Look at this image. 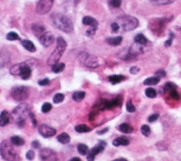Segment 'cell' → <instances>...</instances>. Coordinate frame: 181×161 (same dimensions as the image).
<instances>
[{
    "mask_svg": "<svg viewBox=\"0 0 181 161\" xmlns=\"http://www.w3.org/2000/svg\"><path fill=\"white\" fill-rule=\"evenodd\" d=\"M29 115L30 109L28 104L26 103H22L13 110V112L11 113V118L17 126L22 127L25 123V120L27 119V117Z\"/></svg>",
    "mask_w": 181,
    "mask_h": 161,
    "instance_id": "cell-1",
    "label": "cell"
},
{
    "mask_svg": "<svg viewBox=\"0 0 181 161\" xmlns=\"http://www.w3.org/2000/svg\"><path fill=\"white\" fill-rule=\"evenodd\" d=\"M51 19L54 26L65 33H71L73 31V23L67 16L63 14H53Z\"/></svg>",
    "mask_w": 181,
    "mask_h": 161,
    "instance_id": "cell-2",
    "label": "cell"
},
{
    "mask_svg": "<svg viewBox=\"0 0 181 161\" xmlns=\"http://www.w3.org/2000/svg\"><path fill=\"white\" fill-rule=\"evenodd\" d=\"M0 151H1L2 158L7 161H19V156L16 151L11 140L3 141L0 146Z\"/></svg>",
    "mask_w": 181,
    "mask_h": 161,
    "instance_id": "cell-3",
    "label": "cell"
},
{
    "mask_svg": "<svg viewBox=\"0 0 181 161\" xmlns=\"http://www.w3.org/2000/svg\"><path fill=\"white\" fill-rule=\"evenodd\" d=\"M67 47V43L65 41V40L61 37H58L57 39V46H56V49L53 51V52L51 54V56L48 59V64L49 66H53L55 64L59 63V60L60 59V57L62 56V54L65 51Z\"/></svg>",
    "mask_w": 181,
    "mask_h": 161,
    "instance_id": "cell-4",
    "label": "cell"
},
{
    "mask_svg": "<svg viewBox=\"0 0 181 161\" xmlns=\"http://www.w3.org/2000/svg\"><path fill=\"white\" fill-rule=\"evenodd\" d=\"M119 25V27L121 29H123V31H131L134 30L138 27L139 22L138 19L136 17H132V16H123L120 17L118 21H116Z\"/></svg>",
    "mask_w": 181,
    "mask_h": 161,
    "instance_id": "cell-5",
    "label": "cell"
},
{
    "mask_svg": "<svg viewBox=\"0 0 181 161\" xmlns=\"http://www.w3.org/2000/svg\"><path fill=\"white\" fill-rule=\"evenodd\" d=\"M10 73L12 75H20L22 79L27 80L31 75V68L28 62H21L14 65L10 69Z\"/></svg>",
    "mask_w": 181,
    "mask_h": 161,
    "instance_id": "cell-6",
    "label": "cell"
},
{
    "mask_svg": "<svg viewBox=\"0 0 181 161\" xmlns=\"http://www.w3.org/2000/svg\"><path fill=\"white\" fill-rule=\"evenodd\" d=\"M28 95L29 91L26 86H17V87L13 88L11 91V96L13 97L14 100L17 102L26 101L28 98Z\"/></svg>",
    "mask_w": 181,
    "mask_h": 161,
    "instance_id": "cell-7",
    "label": "cell"
},
{
    "mask_svg": "<svg viewBox=\"0 0 181 161\" xmlns=\"http://www.w3.org/2000/svg\"><path fill=\"white\" fill-rule=\"evenodd\" d=\"M79 60L83 65L89 68H97L99 63H98V60L95 56L91 55L89 53L86 52H80L79 54Z\"/></svg>",
    "mask_w": 181,
    "mask_h": 161,
    "instance_id": "cell-8",
    "label": "cell"
},
{
    "mask_svg": "<svg viewBox=\"0 0 181 161\" xmlns=\"http://www.w3.org/2000/svg\"><path fill=\"white\" fill-rule=\"evenodd\" d=\"M54 0H39L36 8V12L39 15H45L51 11Z\"/></svg>",
    "mask_w": 181,
    "mask_h": 161,
    "instance_id": "cell-9",
    "label": "cell"
},
{
    "mask_svg": "<svg viewBox=\"0 0 181 161\" xmlns=\"http://www.w3.org/2000/svg\"><path fill=\"white\" fill-rule=\"evenodd\" d=\"M39 132H40V134L42 135V137H53V135H55L56 129L45 125V124H43V125H40L39 126Z\"/></svg>",
    "mask_w": 181,
    "mask_h": 161,
    "instance_id": "cell-10",
    "label": "cell"
},
{
    "mask_svg": "<svg viewBox=\"0 0 181 161\" xmlns=\"http://www.w3.org/2000/svg\"><path fill=\"white\" fill-rule=\"evenodd\" d=\"M39 40H40L41 44L44 46V47L51 46L52 43L54 42V40H55L53 34L51 32H49V31L48 32H45Z\"/></svg>",
    "mask_w": 181,
    "mask_h": 161,
    "instance_id": "cell-11",
    "label": "cell"
},
{
    "mask_svg": "<svg viewBox=\"0 0 181 161\" xmlns=\"http://www.w3.org/2000/svg\"><path fill=\"white\" fill-rule=\"evenodd\" d=\"M104 143H102V144H99L97 146H95L93 148L89 151V154L88 156H87V159L88 161H93L94 160V158L97 156L99 153H101L103 149H104Z\"/></svg>",
    "mask_w": 181,
    "mask_h": 161,
    "instance_id": "cell-12",
    "label": "cell"
},
{
    "mask_svg": "<svg viewBox=\"0 0 181 161\" xmlns=\"http://www.w3.org/2000/svg\"><path fill=\"white\" fill-rule=\"evenodd\" d=\"M144 45L139 44V43H135L132 46H131L128 49V54L130 56H137V55L142 54L144 52Z\"/></svg>",
    "mask_w": 181,
    "mask_h": 161,
    "instance_id": "cell-13",
    "label": "cell"
},
{
    "mask_svg": "<svg viewBox=\"0 0 181 161\" xmlns=\"http://www.w3.org/2000/svg\"><path fill=\"white\" fill-rule=\"evenodd\" d=\"M40 157L41 158L42 160H49V161H54V158H55V153L51 150L49 149V148H44V149H42L40 151Z\"/></svg>",
    "mask_w": 181,
    "mask_h": 161,
    "instance_id": "cell-14",
    "label": "cell"
},
{
    "mask_svg": "<svg viewBox=\"0 0 181 161\" xmlns=\"http://www.w3.org/2000/svg\"><path fill=\"white\" fill-rule=\"evenodd\" d=\"M83 24L86 26H90L91 28H98L97 20L92 17H84L83 18Z\"/></svg>",
    "mask_w": 181,
    "mask_h": 161,
    "instance_id": "cell-15",
    "label": "cell"
},
{
    "mask_svg": "<svg viewBox=\"0 0 181 161\" xmlns=\"http://www.w3.org/2000/svg\"><path fill=\"white\" fill-rule=\"evenodd\" d=\"M32 32L36 37H38V38L40 39L46 31H45L44 27H42V26L38 25V24H34L32 26Z\"/></svg>",
    "mask_w": 181,
    "mask_h": 161,
    "instance_id": "cell-16",
    "label": "cell"
},
{
    "mask_svg": "<svg viewBox=\"0 0 181 161\" xmlns=\"http://www.w3.org/2000/svg\"><path fill=\"white\" fill-rule=\"evenodd\" d=\"M10 118H11V115H9L7 111H3L1 113V115H0V126H5L7 124L9 123Z\"/></svg>",
    "mask_w": 181,
    "mask_h": 161,
    "instance_id": "cell-17",
    "label": "cell"
},
{
    "mask_svg": "<svg viewBox=\"0 0 181 161\" xmlns=\"http://www.w3.org/2000/svg\"><path fill=\"white\" fill-rule=\"evenodd\" d=\"M164 25V19H157V22H151V28L152 30L155 32V30H157V34H159V31L163 28Z\"/></svg>",
    "mask_w": 181,
    "mask_h": 161,
    "instance_id": "cell-18",
    "label": "cell"
},
{
    "mask_svg": "<svg viewBox=\"0 0 181 161\" xmlns=\"http://www.w3.org/2000/svg\"><path fill=\"white\" fill-rule=\"evenodd\" d=\"M21 44L22 46L27 49V51H30V52H34L36 51V47L35 45L33 44V42L32 41H30L28 40H24L21 41Z\"/></svg>",
    "mask_w": 181,
    "mask_h": 161,
    "instance_id": "cell-19",
    "label": "cell"
},
{
    "mask_svg": "<svg viewBox=\"0 0 181 161\" xmlns=\"http://www.w3.org/2000/svg\"><path fill=\"white\" fill-rule=\"evenodd\" d=\"M106 41H107V43L109 45L111 46H118L121 44V42L123 41V38L120 36L118 37H112V38H108L107 40H106Z\"/></svg>",
    "mask_w": 181,
    "mask_h": 161,
    "instance_id": "cell-20",
    "label": "cell"
},
{
    "mask_svg": "<svg viewBox=\"0 0 181 161\" xmlns=\"http://www.w3.org/2000/svg\"><path fill=\"white\" fill-rule=\"evenodd\" d=\"M113 145L115 146H127L129 145V140L124 137H117L116 139H114L113 141Z\"/></svg>",
    "mask_w": 181,
    "mask_h": 161,
    "instance_id": "cell-21",
    "label": "cell"
},
{
    "mask_svg": "<svg viewBox=\"0 0 181 161\" xmlns=\"http://www.w3.org/2000/svg\"><path fill=\"white\" fill-rule=\"evenodd\" d=\"M119 130L121 132L124 133V134H131L133 132V127L131 125H129V124L127 123H123V124H121V125L119 126Z\"/></svg>",
    "mask_w": 181,
    "mask_h": 161,
    "instance_id": "cell-22",
    "label": "cell"
},
{
    "mask_svg": "<svg viewBox=\"0 0 181 161\" xmlns=\"http://www.w3.org/2000/svg\"><path fill=\"white\" fill-rule=\"evenodd\" d=\"M57 139L61 144H68V143H70V141H71L70 135H69L67 133H61L57 137Z\"/></svg>",
    "mask_w": 181,
    "mask_h": 161,
    "instance_id": "cell-23",
    "label": "cell"
},
{
    "mask_svg": "<svg viewBox=\"0 0 181 161\" xmlns=\"http://www.w3.org/2000/svg\"><path fill=\"white\" fill-rule=\"evenodd\" d=\"M159 82H160V78L158 76H154V77L147 78L145 80V82H144V84H145V85H148V86H151V85L157 84Z\"/></svg>",
    "mask_w": 181,
    "mask_h": 161,
    "instance_id": "cell-24",
    "label": "cell"
},
{
    "mask_svg": "<svg viewBox=\"0 0 181 161\" xmlns=\"http://www.w3.org/2000/svg\"><path fill=\"white\" fill-rule=\"evenodd\" d=\"M108 79H109L111 83L116 84V83H119L123 82V80L126 79V77L123 75H112V76H109Z\"/></svg>",
    "mask_w": 181,
    "mask_h": 161,
    "instance_id": "cell-25",
    "label": "cell"
},
{
    "mask_svg": "<svg viewBox=\"0 0 181 161\" xmlns=\"http://www.w3.org/2000/svg\"><path fill=\"white\" fill-rule=\"evenodd\" d=\"M135 41L136 43H139V44H142V45H146V43L148 42L147 39L146 38V36L145 35H143V34H137L135 36Z\"/></svg>",
    "mask_w": 181,
    "mask_h": 161,
    "instance_id": "cell-26",
    "label": "cell"
},
{
    "mask_svg": "<svg viewBox=\"0 0 181 161\" xmlns=\"http://www.w3.org/2000/svg\"><path fill=\"white\" fill-rule=\"evenodd\" d=\"M11 142L13 143L14 146H23L25 144V141L22 137H18V135H15V137H11Z\"/></svg>",
    "mask_w": 181,
    "mask_h": 161,
    "instance_id": "cell-27",
    "label": "cell"
},
{
    "mask_svg": "<svg viewBox=\"0 0 181 161\" xmlns=\"http://www.w3.org/2000/svg\"><path fill=\"white\" fill-rule=\"evenodd\" d=\"M85 97V92H74L72 95V99L75 102H80L83 101Z\"/></svg>",
    "mask_w": 181,
    "mask_h": 161,
    "instance_id": "cell-28",
    "label": "cell"
},
{
    "mask_svg": "<svg viewBox=\"0 0 181 161\" xmlns=\"http://www.w3.org/2000/svg\"><path fill=\"white\" fill-rule=\"evenodd\" d=\"M75 130L78 133H88L91 131V128L89 126H87L86 125L80 124V125H78L77 126H75Z\"/></svg>",
    "mask_w": 181,
    "mask_h": 161,
    "instance_id": "cell-29",
    "label": "cell"
},
{
    "mask_svg": "<svg viewBox=\"0 0 181 161\" xmlns=\"http://www.w3.org/2000/svg\"><path fill=\"white\" fill-rule=\"evenodd\" d=\"M65 69V64L64 63H57L53 66H51V71L55 73H60Z\"/></svg>",
    "mask_w": 181,
    "mask_h": 161,
    "instance_id": "cell-30",
    "label": "cell"
},
{
    "mask_svg": "<svg viewBox=\"0 0 181 161\" xmlns=\"http://www.w3.org/2000/svg\"><path fill=\"white\" fill-rule=\"evenodd\" d=\"M78 151H79V153L80 155L84 156V155H86L87 153H88L89 148H88V146H87L86 145H84V144H79L78 145Z\"/></svg>",
    "mask_w": 181,
    "mask_h": 161,
    "instance_id": "cell-31",
    "label": "cell"
},
{
    "mask_svg": "<svg viewBox=\"0 0 181 161\" xmlns=\"http://www.w3.org/2000/svg\"><path fill=\"white\" fill-rule=\"evenodd\" d=\"M150 1L154 5H157V6H162V5H168L173 3L175 0H150Z\"/></svg>",
    "mask_w": 181,
    "mask_h": 161,
    "instance_id": "cell-32",
    "label": "cell"
},
{
    "mask_svg": "<svg viewBox=\"0 0 181 161\" xmlns=\"http://www.w3.org/2000/svg\"><path fill=\"white\" fill-rule=\"evenodd\" d=\"M141 133L145 135V137H149L151 134V129L147 125H144L141 126Z\"/></svg>",
    "mask_w": 181,
    "mask_h": 161,
    "instance_id": "cell-33",
    "label": "cell"
},
{
    "mask_svg": "<svg viewBox=\"0 0 181 161\" xmlns=\"http://www.w3.org/2000/svg\"><path fill=\"white\" fill-rule=\"evenodd\" d=\"M164 90H165L166 92H172V91L177 90V86L175 85L174 83H166L164 85Z\"/></svg>",
    "mask_w": 181,
    "mask_h": 161,
    "instance_id": "cell-34",
    "label": "cell"
},
{
    "mask_svg": "<svg viewBox=\"0 0 181 161\" xmlns=\"http://www.w3.org/2000/svg\"><path fill=\"white\" fill-rule=\"evenodd\" d=\"M146 95L148 98H155V96H157V92H155V90L153 88H147L146 90Z\"/></svg>",
    "mask_w": 181,
    "mask_h": 161,
    "instance_id": "cell-35",
    "label": "cell"
},
{
    "mask_svg": "<svg viewBox=\"0 0 181 161\" xmlns=\"http://www.w3.org/2000/svg\"><path fill=\"white\" fill-rule=\"evenodd\" d=\"M64 98H65V96L63 94H57L53 97V102L55 103H60L64 100Z\"/></svg>",
    "mask_w": 181,
    "mask_h": 161,
    "instance_id": "cell-36",
    "label": "cell"
},
{
    "mask_svg": "<svg viewBox=\"0 0 181 161\" xmlns=\"http://www.w3.org/2000/svg\"><path fill=\"white\" fill-rule=\"evenodd\" d=\"M7 40H20L19 36H18L16 32H9L8 35H7Z\"/></svg>",
    "mask_w": 181,
    "mask_h": 161,
    "instance_id": "cell-37",
    "label": "cell"
},
{
    "mask_svg": "<svg viewBox=\"0 0 181 161\" xmlns=\"http://www.w3.org/2000/svg\"><path fill=\"white\" fill-rule=\"evenodd\" d=\"M51 109H52V105L49 103H45L44 104L42 105V107H41L42 113H44V114L49 113Z\"/></svg>",
    "mask_w": 181,
    "mask_h": 161,
    "instance_id": "cell-38",
    "label": "cell"
},
{
    "mask_svg": "<svg viewBox=\"0 0 181 161\" xmlns=\"http://www.w3.org/2000/svg\"><path fill=\"white\" fill-rule=\"evenodd\" d=\"M122 4V0H109V5L113 8H119Z\"/></svg>",
    "mask_w": 181,
    "mask_h": 161,
    "instance_id": "cell-39",
    "label": "cell"
},
{
    "mask_svg": "<svg viewBox=\"0 0 181 161\" xmlns=\"http://www.w3.org/2000/svg\"><path fill=\"white\" fill-rule=\"evenodd\" d=\"M126 109L129 113H134L135 112V105L133 104V103L129 101L127 103H126Z\"/></svg>",
    "mask_w": 181,
    "mask_h": 161,
    "instance_id": "cell-40",
    "label": "cell"
},
{
    "mask_svg": "<svg viewBox=\"0 0 181 161\" xmlns=\"http://www.w3.org/2000/svg\"><path fill=\"white\" fill-rule=\"evenodd\" d=\"M96 29L97 28H90L89 29H87V31H86V35L88 36V37H92L95 34L96 32Z\"/></svg>",
    "mask_w": 181,
    "mask_h": 161,
    "instance_id": "cell-41",
    "label": "cell"
},
{
    "mask_svg": "<svg viewBox=\"0 0 181 161\" xmlns=\"http://www.w3.org/2000/svg\"><path fill=\"white\" fill-rule=\"evenodd\" d=\"M26 158H27V159H28V160H33L34 158H35V153H34V151H33V150H29V151H28V153L26 154Z\"/></svg>",
    "mask_w": 181,
    "mask_h": 161,
    "instance_id": "cell-42",
    "label": "cell"
},
{
    "mask_svg": "<svg viewBox=\"0 0 181 161\" xmlns=\"http://www.w3.org/2000/svg\"><path fill=\"white\" fill-rule=\"evenodd\" d=\"M111 27H112V31L113 32H117L118 30L120 29V27H119V25H118L117 22H114L113 24L111 25Z\"/></svg>",
    "mask_w": 181,
    "mask_h": 161,
    "instance_id": "cell-43",
    "label": "cell"
},
{
    "mask_svg": "<svg viewBox=\"0 0 181 161\" xmlns=\"http://www.w3.org/2000/svg\"><path fill=\"white\" fill-rule=\"evenodd\" d=\"M169 94H170V96H171L173 99H176V100H178V99L180 98V96H179V94H178V92H177V90L170 92H169Z\"/></svg>",
    "mask_w": 181,
    "mask_h": 161,
    "instance_id": "cell-44",
    "label": "cell"
},
{
    "mask_svg": "<svg viewBox=\"0 0 181 161\" xmlns=\"http://www.w3.org/2000/svg\"><path fill=\"white\" fill-rule=\"evenodd\" d=\"M158 117H159L158 114H154V115H150L148 117V121L149 122H155V121H157L158 119Z\"/></svg>",
    "mask_w": 181,
    "mask_h": 161,
    "instance_id": "cell-45",
    "label": "cell"
},
{
    "mask_svg": "<svg viewBox=\"0 0 181 161\" xmlns=\"http://www.w3.org/2000/svg\"><path fill=\"white\" fill-rule=\"evenodd\" d=\"M49 83V79H43V80H39V84H40V85H42V86L48 85Z\"/></svg>",
    "mask_w": 181,
    "mask_h": 161,
    "instance_id": "cell-46",
    "label": "cell"
},
{
    "mask_svg": "<svg viewBox=\"0 0 181 161\" xmlns=\"http://www.w3.org/2000/svg\"><path fill=\"white\" fill-rule=\"evenodd\" d=\"M139 71H140L139 68H138V67H135V66L132 67V68H131V69H130V72L132 73V74H136V73H138Z\"/></svg>",
    "mask_w": 181,
    "mask_h": 161,
    "instance_id": "cell-47",
    "label": "cell"
},
{
    "mask_svg": "<svg viewBox=\"0 0 181 161\" xmlns=\"http://www.w3.org/2000/svg\"><path fill=\"white\" fill-rule=\"evenodd\" d=\"M155 74H157V76L161 78V77H163V76L166 75V72L164 71H157V72H155Z\"/></svg>",
    "mask_w": 181,
    "mask_h": 161,
    "instance_id": "cell-48",
    "label": "cell"
},
{
    "mask_svg": "<svg viewBox=\"0 0 181 161\" xmlns=\"http://www.w3.org/2000/svg\"><path fill=\"white\" fill-rule=\"evenodd\" d=\"M32 146L35 147V148H38L40 145V143L38 141H34V142H32Z\"/></svg>",
    "mask_w": 181,
    "mask_h": 161,
    "instance_id": "cell-49",
    "label": "cell"
},
{
    "mask_svg": "<svg viewBox=\"0 0 181 161\" xmlns=\"http://www.w3.org/2000/svg\"><path fill=\"white\" fill-rule=\"evenodd\" d=\"M172 39H173V38H170L169 40H167V41L165 43V44H166V46H167V47H168V46L170 45V43H171V41H172Z\"/></svg>",
    "mask_w": 181,
    "mask_h": 161,
    "instance_id": "cell-50",
    "label": "cell"
},
{
    "mask_svg": "<svg viewBox=\"0 0 181 161\" xmlns=\"http://www.w3.org/2000/svg\"><path fill=\"white\" fill-rule=\"evenodd\" d=\"M107 131H108V128H105V129L102 130V131H100V132H98V134H100V135H102V134H104L105 132H107Z\"/></svg>",
    "mask_w": 181,
    "mask_h": 161,
    "instance_id": "cell-51",
    "label": "cell"
},
{
    "mask_svg": "<svg viewBox=\"0 0 181 161\" xmlns=\"http://www.w3.org/2000/svg\"><path fill=\"white\" fill-rule=\"evenodd\" d=\"M70 161H80V158H72Z\"/></svg>",
    "mask_w": 181,
    "mask_h": 161,
    "instance_id": "cell-52",
    "label": "cell"
},
{
    "mask_svg": "<svg viewBox=\"0 0 181 161\" xmlns=\"http://www.w3.org/2000/svg\"><path fill=\"white\" fill-rule=\"evenodd\" d=\"M114 161H127L126 158H117V159H114Z\"/></svg>",
    "mask_w": 181,
    "mask_h": 161,
    "instance_id": "cell-53",
    "label": "cell"
}]
</instances>
